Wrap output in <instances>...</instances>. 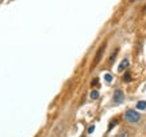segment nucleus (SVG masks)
I'll list each match as a JSON object with an SVG mask.
<instances>
[{
    "instance_id": "f257e3e1",
    "label": "nucleus",
    "mask_w": 146,
    "mask_h": 137,
    "mask_svg": "<svg viewBox=\"0 0 146 137\" xmlns=\"http://www.w3.org/2000/svg\"><path fill=\"white\" fill-rule=\"evenodd\" d=\"M125 120L127 122H131V124H135L141 120V114L138 113L137 110H127L125 113Z\"/></svg>"
},
{
    "instance_id": "f03ea898",
    "label": "nucleus",
    "mask_w": 146,
    "mask_h": 137,
    "mask_svg": "<svg viewBox=\"0 0 146 137\" xmlns=\"http://www.w3.org/2000/svg\"><path fill=\"white\" fill-rule=\"evenodd\" d=\"M125 100V94L122 90H116L114 92V102L115 103H122Z\"/></svg>"
},
{
    "instance_id": "7ed1b4c3",
    "label": "nucleus",
    "mask_w": 146,
    "mask_h": 137,
    "mask_svg": "<svg viewBox=\"0 0 146 137\" xmlns=\"http://www.w3.org/2000/svg\"><path fill=\"white\" fill-rule=\"evenodd\" d=\"M129 64H130L129 58H123V60H122V62H120V64H119V67H118V72H119V73L125 72V71L127 69V67H129Z\"/></svg>"
},
{
    "instance_id": "20e7f679",
    "label": "nucleus",
    "mask_w": 146,
    "mask_h": 137,
    "mask_svg": "<svg viewBox=\"0 0 146 137\" xmlns=\"http://www.w3.org/2000/svg\"><path fill=\"white\" fill-rule=\"evenodd\" d=\"M104 48H105V44H103L102 46H100V49L97 50V53H96V57H95V62H94L95 65H96V64H99L100 58H102V56H103V50H104Z\"/></svg>"
},
{
    "instance_id": "39448f33",
    "label": "nucleus",
    "mask_w": 146,
    "mask_h": 137,
    "mask_svg": "<svg viewBox=\"0 0 146 137\" xmlns=\"http://www.w3.org/2000/svg\"><path fill=\"white\" fill-rule=\"evenodd\" d=\"M137 109L138 110H145L146 109V100H139L137 103Z\"/></svg>"
},
{
    "instance_id": "423d86ee",
    "label": "nucleus",
    "mask_w": 146,
    "mask_h": 137,
    "mask_svg": "<svg viewBox=\"0 0 146 137\" xmlns=\"http://www.w3.org/2000/svg\"><path fill=\"white\" fill-rule=\"evenodd\" d=\"M97 98H99V91L97 90L91 91V99H97Z\"/></svg>"
},
{
    "instance_id": "0eeeda50",
    "label": "nucleus",
    "mask_w": 146,
    "mask_h": 137,
    "mask_svg": "<svg viewBox=\"0 0 146 137\" xmlns=\"http://www.w3.org/2000/svg\"><path fill=\"white\" fill-rule=\"evenodd\" d=\"M116 137H130V133H129L127 130H122V132H120V133L118 134Z\"/></svg>"
},
{
    "instance_id": "6e6552de",
    "label": "nucleus",
    "mask_w": 146,
    "mask_h": 137,
    "mask_svg": "<svg viewBox=\"0 0 146 137\" xmlns=\"http://www.w3.org/2000/svg\"><path fill=\"white\" fill-rule=\"evenodd\" d=\"M123 80H125V82H130V80H131V73L126 72L125 76H123Z\"/></svg>"
},
{
    "instance_id": "1a4fd4ad",
    "label": "nucleus",
    "mask_w": 146,
    "mask_h": 137,
    "mask_svg": "<svg viewBox=\"0 0 146 137\" xmlns=\"http://www.w3.org/2000/svg\"><path fill=\"white\" fill-rule=\"evenodd\" d=\"M104 80L107 83H111L112 82V76L110 75V73H105V75H104Z\"/></svg>"
},
{
    "instance_id": "9d476101",
    "label": "nucleus",
    "mask_w": 146,
    "mask_h": 137,
    "mask_svg": "<svg viewBox=\"0 0 146 137\" xmlns=\"http://www.w3.org/2000/svg\"><path fill=\"white\" fill-rule=\"evenodd\" d=\"M116 124H118V121H116V120L111 121V122H110V125H108V130H111V129H112V128H114V126H115V125H116Z\"/></svg>"
},
{
    "instance_id": "9b49d317",
    "label": "nucleus",
    "mask_w": 146,
    "mask_h": 137,
    "mask_svg": "<svg viewBox=\"0 0 146 137\" xmlns=\"http://www.w3.org/2000/svg\"><path fill=\"white\" fill-rule=\"evenodd\" d=\"M94 130H95V125H91L89 128H88V133H94Z\"/></svg>"
},
{
    "instance_id": "f8f14e48",
    "label": "nucleus",
    "mask_w": 146,
    "mask_h": 137,
    "mask_svg": "<svg viewBox=\"0 0 146 137\" xmlns=\"http://www.w3.org/2000/svg\"><path fill=\"white\" fill-rule=\"evenodd\" d=\"M96 84H97V79L92 80V86H96Z\"/></svg>"
},
{
    "instance_id": "ddd939ff",
    "label": "nucleus",
    "mask_w": 146,
    "mask_h": 137,
    "mask_svg": "<svg viewBox=\"0 0 146 137\" xmlns=\"http://www.w3.org/2000/svg\"><path fill=\"white\" fill-rule=\"evenodd\" d=\"M130 1H135V0H130Z\"/></svg>"
}]
</instances>
